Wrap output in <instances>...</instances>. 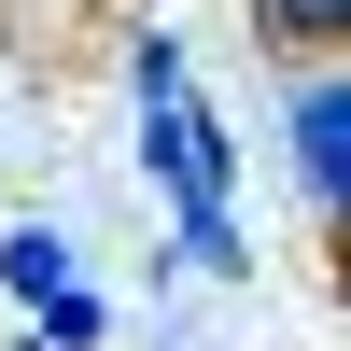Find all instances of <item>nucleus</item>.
Returning a JSON list of instances; mask_svg holds the SVG:
<instances>
[{
	"mask_svg": "<svg viewBox=\"0 0 351 351\" xmlns=\"http://www.w3.org/2000/svg\"><path fill=\"white\" fill-rule=\"evenodd\" d=\"M141 169H155L169 225L225 211V183H239V155H225V127H211V99H197V84H141Z\"/></svg>",
	"mask_w": 351,
	"mask_h": 351,
	"instance_id": "1",
	"label": "nucleus"
},
{
	"mask_svg": "<svg viewBox=\"0 0 351 351\" xmlns=\"http://www.w3.org/2000/svg\"><path fill=\"white\" fill-rule=\"evenodd\" d=\"M281 169H295V197L309 211H351V84H337V56H309L295 71V112H281Z\"/></svg>",
	"mask_w": 351,
	"mask_h": 351,
	"instance_id": "2",
	"label": "nucleus"
},
{
	"mask_svg": "<svg viewBox=\"0 0 351 351\" xmlns=\"http://www.w3.org/2000/svg\"><path fill=\"white\" fill-rule=\"evenodd\" d=\"M0 295H71V239H56V225H14V239H0Z\"/></svg>",
	"mask_w": 351,
	"mask_h": 351,
	"instance_id": "3",
	"label": "nucleus"
},
{
	"mask_svg": "<svg viewBox=\"0 0 351 351\" xmlns=\"http://www.w3.org/2000/svg\"><path fill=\"white\" fill-rule=\"evenodd\" d=\"M253 28H267L281 56H337L351 43V0H253Z\"/></svg>",
	"mask_w": 351,
	"mask_h": 351,
	"instance_id": "4",
	"label": "nucleus"
},
{
	"mask_svg": "<svg viewBox=\"0 0 351 351\" xmlns=\"http://www.w3.org/2000/svg\"><path fill=\"white\" fill-rule=\"evenodd\" d=\"M28 324H43V351H99V337H112V309L84 295V281H71V295H43Z\"/></svg>",
	"mask_w": 351,
	"mask_h": 351,
	"instance_id": "5",
	"label": "nucleus"
},
{
	"mask_svg": "<svg viewBox=\"0 0 351 351\" xmlns=\"http://www.w3.org/2000/svg\"><path fill=\"white\" fill-rule=\"evenodd\" d=\"M183 253H197L211 281H253V239H239V211H197V225H183Z\"/></svg>",
	"mask_w": 351,
	"mask_h": 351,
	"instance_id": "6",
	"label": "nucleus"
},
{
	"mask_svg": "<svg viewBox=\"0 0 351 351\" xmlns=\"http://www.w3.org/2000/svg\"><path fill=\"white\" fill-rule=\"evenodd\" d=\"M127 84H183V28H127Z\"/></svg>",
	"mask_w": 351,
	"mask_h": 351,
	"instance_id": "7",
	"label": "nucleus"
}]
</instances>
